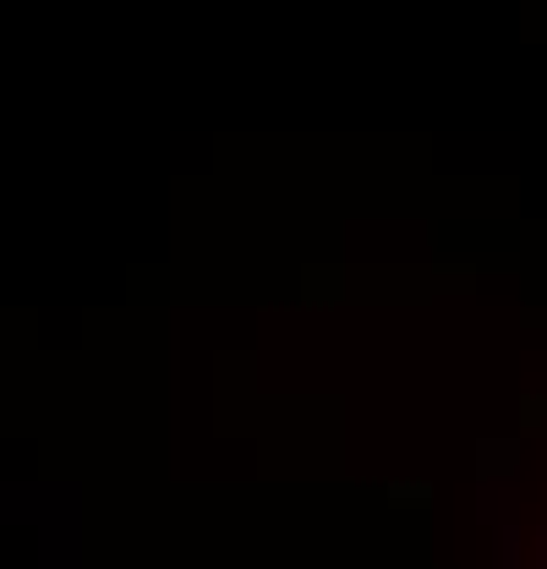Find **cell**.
<instances>
[{
    "label": "cell",
    "instance_id": "6da1fadb",
    "mask_svg": "<svg viewBox=\"0 0 547 569\" xmlns=\"http://www.w3.org/2000/svg\"><path fill=\"white\" fill-rule=\"evenodd\" d=\"M520 559V537H515V520H504L498 526V569H515Z\"/></svg>",
    "mask_w": 547,
    "mask_h": 569
}]
</instances>
